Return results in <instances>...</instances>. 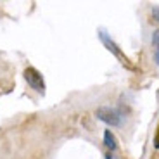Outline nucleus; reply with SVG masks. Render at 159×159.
I'll return each mask as SVG.
<instances>
[{
    "label": "nucleus",
    "mask_w": 159,
    "mask_h": 159,
    "mask_svg": "<svg viewBox=\"0 0 159 159\" xmlns=\"http://www.w3.org/2000/svg\"><path fill=\"white\" fill-rule=\"evenodd\" d=\"M154 45H156V50H154V59H156V64L159 66V30L154 33Z\"/></svg>",
    "instance_id": "5"
},
{
    "label": "nucleus",
    "mask_w": 159,
    "mask_h": 159,
    "mask_svg": "<svg viewBox=\"0 0 159 159\" xmlns=\"http://www.w3.org/2000/svg\"><path fill=\"white\" fill-rule=\"evenodd\" d=\"M24 80L28 81V85L38 93H45V81L43 76L38 69L35 68H26L24 69Z\"/></svg>",
    "instance_id": "1"
},
{
    "label": "nucleus",
    "mask_w": 159,
    "mask_h": 159,
    "mask_svg": "<svg viewBox=\"0 0 159 159\" xmlns=\"http://www.w3.org/2000/svg\"><path fill=\"white\" fill-rule=\"evenodd\" d=\"M99 36H100V40L104 42V45H106V48H107L109 52H112V54H114V56L118 57V59H119V62H121V64H125L126 68L133 69V66H131V62L128 61V57L125 56V54H123L121 50H119V47L114 43V42H112L111 38H109V35H107V33H106V31H100V33H99Z\"/></svg>",
    "instance_id": "2"
},
{
    "label": "nucleus",
    "mask_w": 159,
    "mask_h": 159,
    "mask_svg": "<svg viewBox=\"0 0 159 159\" xmlns=\"http://www.w3.org/2000/svg\"><path fill=\"white\" fill-rule=\"evenodd\" d=\"M95 116L100 119V121H104L106 125H111V126H118V125L121 123L119 112L116 111V109H112V107H99L95 111Z\"/></svg>",
    "instance_id": "3"
},
{
    "label": "nucleus",
    "mask_w": 159,
    "mask_h": 159,
    "mask_svg": "<svg viewBox=\"0 0 159 159\" xmlns=\"http://www.w3.org/2000/svg\"><path fill=\"white\" fill-rule=\"evenodd\" d=\"M154 147L159 149V126H157V131H156V137H154Z\"/></svg>",
    "instance_id": "7"
},
{
    "label": "nucleus",
    "mask_w": 159,
    "mask_h": 159,
    "mask_svg": "<svg viewBox=\"0 0 159 159\" xmlns=\"http://www.w3.org/2000/svg\"><path fill=\"white\" fill-rule=\"evenodd\" d=\"M106 159H114V156H112L111 152H109V154H106Z\"/></svg>",
    "instance_id": "8"
},
{
    "label": "nucleus",
    "mask_w": 159,
    "mask_h": 159,
    "mask_svg": "<svg viewBox=\"0 0 159 159\" xmlns=\"http://www.w3.org/2000/svg\"><path fill=\"white\" fill-rule=\"evenodd\" d=\"M104 143H106V147H107L109 151H114V149L118 147L116 137H114V133H112L111 130H106V133H104Z\"/></svg>",
    "instance_id": "4"
},
{
    "label": "nucleus",
    "mask_w": 159,
    "mask_h": 159,
    "mask_svg": "<svg viewBox=\"0 0 159 159\" xmlns=\"http://www.w3.org/2000/svg\"><path fill=\"white\" fill-rule=\"evenodd\" d=\"M151 21H152V23H157L159 24V7H152V11H151Z\"/></svg>",
    "instance_id": "6"
}]
</instances>
